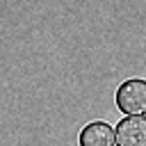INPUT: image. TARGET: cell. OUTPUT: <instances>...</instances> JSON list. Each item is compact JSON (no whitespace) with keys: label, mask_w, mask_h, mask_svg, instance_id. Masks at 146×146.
Segmentation results:
<instances>
[{"label":"cell","mask_w":146,"mask_h":146,"mask_svg":"<svg viewBox=\"0 0 146 146\" xmlns=\"http://www.w3.org/2000/svg\"><path fill=\"white\" fill-rule=\"evenodd\" d=\"M114 103L125 116H146V80L128 78L116 87Z\"/></svg>","instance_id":"1"},{"label":"cell","mask_w":146,"mask_h":146,"mask_svg":"<svg viewBox=\"0 0 146 146\" xmlns=\"http://www.w3.org/2000/svg\"><path fill=\"white\" fill-rule=\"evenodd\" d=\"M114 130L116 146H146V116H123Z\"/></svg>","instance_id":"2"},{"label":"cell","mask_w":146,"mask_h":146,"mask_svg":"<svg viewBox=\"0 0 146 146\" xmlns=\"http://www.w3.org/2000/svg\"><path fill=\"white\" fill-rule=\"evenodd\" d=\"M80 146H116V130L107 121H91L78 135Z\"/></svg>","instance_id":"3"}]
</instances>
